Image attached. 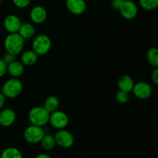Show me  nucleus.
<instances>
[{
	"mask_svg": "<svg viewBox=\"0 0 158 158\" xmlns=\"http://www.w3.org/2000/svg\"><path fill=\"white\" fill-rule=\"evenodd\" d=\"M25 46V40L18 32L9 33L4 40V47L6 52L17 56L23 52Z\"/></svg>",
	"mask_w": 158,
	"mask_h": 158,
	"instance_id": "1",
	"label": "nucleus"
},
{
	"mask_svg": "<svg viewBox=\"0 0 158 158\" xmlns=\"http://www.w3.org/2000/svg\"><path fill=\"white\" fill-rule=\"evenodd\" d=\"M49 114L43 106H35L29 110L28 118L31 124L43 127L49 123Z\"/></svg>",
	"mask_w": 158,
	"mask_h": 158,
	"instance_id": "2",
	"label": "nucleus"
},
{
	"mask_svg": "<svg viewBox=\"0 0 158 158\" xmlns=\"http://www.w3.org/2000/svg\"><path fill=\"white\" fill-rule=\"evenodd\" d=\"M23 85L21 80L18 78L9 79L6 80L2 87V93L8 99H15L21 94Z\"/></svg>",
	"mask_w": 158,
	"mask_h": 158,
	"instance_id": "3",
	"label": "nucleus"
},
{
	"mask_svg": "<svg viewBox=\"0 0 158 158\" xmlns=\"http://www.w3.org/2000/svg\"><path fill=\"white\" fill-rule=\"evenodd\" d=\"M52 42L49 35L40 34L36 35L32 43V49L38 56H44L49 52Z\"/></svg>",
	"mask_w": 158,
	"mask_h": 158,
	"instance_id": "4",
	"label": "nucleus"
},
{
	"mask_svg": "<svg viewBox=\"0 0 158 158\" xmlns=\"http://www.w3.org/2000/svg\"><path fill=\"white\" fill-rule=\"evenodd\" d=\"M45 134H46L45 130L42 127L31 124L25 129L23 137L27 143L35 144V143H40Z\"/></svg>",
	"mask_w": 158,
	"mask_h": 158,
	"instance_id": "5",
	"label": "nucleus"
},
{
	"mask_svg": "<svg viewBox=\"0 0 158 158\" xmlns=\"http://www.w3.org/2000/svg\"><path fill=\"white\" fill-rule=\"evenodd\" d=\"M49 123L52 127L56 130L65 129L69 124V117L66 113L57 110L50 113Z\"/></svg>",
	"mask_w": 158,
	"mask_h": 158,
	"instance_id": "6",
	"label": "nucleus"
},
{
	"mask_svg": "<svg viewBox=\"0 0 158 158\" xmlns=\"http://www.w3.org/2000/svg\"><path fill=\"white\" fill-rule=\"evenodd\" d=\"M56 144L62 148H69L73 145V135L66 129L58 130L54 135Z\"/></svg>",
	"mask_w": 158,
	"mask_h": 158,
	"instance_id": "7",
	"label": "nucleus"
},
{
	"mask_svg": "<svg viewBox=\"0 0 158 158\" xmlns=\"http://www.w3.org/2000/svg\"><path fill=\"white\" fill-rule=\"evenodd\" d=\"M120 15L125 19H134L138 13V7L137 4L132 0H123L120 9Z\"/></svg>",
	"mask_w": 158,
	"mask_h": 158,
	"instance_id": "8",
	"label": "nucleus"
},
{
	"mask_svg": "<svg viewBox=\"0 0 158 158\" xmlns=\"http://www.w3.org/2000/svg\"><path fill=\"white\" fill-rule=\"evenodd\" d=\"M132 92L134 95L140 100H147L152 95L153 89L151 84L147 82H138L134 83Z\"/></svg>",
	"mask_w": 158,
	"mask_h": 158,
	"instance_id": "9",
	"label": "nucleus"
},
{
	"mask_svg": "<svg viewBox=\"0 0 158 158\" xmlns=\"http://www.w3.org/2000/svg\"><path fill=\"white\" fill-rule=\"evenodd\" d=\"M22 23H23L18 15L10 14L5 18L3 21V26H4L5 29L9 33H15V32H18Z\"/></svg>",
	"mask_w": 158,
	"mask_h": 158,
	"instance_id": "10",
	"label": "nucleus"
},
{
	"mask_svg": "<svg viewBox=\"0 0 158 158\" xmlns=\"http://www.w3.org/2000/svg\"><path fill=\"white\" fill-rule=\"evenodd\" d=\"M66 7L73 15H82L86 9V2L85 0H66Z\"/></svg>",
	"mask_w": 158,
	"mask_h": 158,
	"instance_id": "11",
	"label": "nucleus"
},
{
	"mask_svg": "<svg viewBox=\"0 0 158 158\" xmlns=\"http://www.w3.org/2000/svg\"><path fill=\"white\" fill-rule=\"evenodd\" d=\"M30 19L35 24H42L47 19V11L43 6H35L31 9Z\"/></svg>",
	"mask_w": 158,
	"mask_h": 158,
	"instance_id": "12",
	"label": "nucleus"
},
{
	"mask_svg": "<svg viewBox=\"0 0 158 158\" xmlns=\"http://www.w3.org/2000/svg\"><path fill=\"white\" fill-rule=\"evenodd\" d=\"M16 120V114L11 108H5L0 111V125L4 127H10Z\"/></svg>",
	"mask_w": 158,
	"mask_h": 158,
	"instance_id": "13",
	"label": "nucleus"
},
{
	"mask_svg": "<svg viewBox=\"0 0 158 158\" xmlns=\"http://www.w3.org/2000/svg\"><path fill=\"white\" fill-rule=\"evenodd\" d=\"M18 33L20 36L26 41L29 40L34 36L35 33V26L32 23H22L18 31Z\"/></svg>",
	"mask_w": 158,
	"mask_h": 158,
	"instance_id": "14",
	"label": "nucleus"
},
{
	"mask_svg": "<svg viewBox=\"0 0 158 158\" xmlns=\"http://www.w3.org/2000/svg\"><path fill=\"white\" fill-rule=\"evenodd\" d=\"M24 65L21 62L16 60L7 65V73L13 78H19L21 77L24 73Z\"/></svg>",
	"mask_w": 158,
	"mask_h": 158,
	"instance_id": "15",
	"label": "nucleus"
},
{
	"mask_svg": "<svg viewBox=\"0 0 158 158\" xmlns=\"http://www.w3.org/2000/svg\"><path fill=\"white\" fill-rule=\"evenodd\" d=\"M117 85L120 90L130 93L132 91L134 87V80L128 75H123L118 79Z\"/></svg>",
	"mask_w": 158,
	"mask_h": 158,
	"instance_id": "16",
	"label": "nucleus"
},
{
	"mask_svg": "<svg viewBox=\"0 0 158 158\" xmlns=\"http://www.w3.org/2000/svg\"><path fill=\"white\" fill-rule=\"evenodd\" d=\"M39 56L32 49L26 50L21 55V63L24 66H30L35 64L38 60Z\"/></svg>",
	"mask_w": 158,
	"mask_h": 158,
	"instance_id": "17",
	"label": "nucleus"
},
{
	"mask_svg": "<svg viewBox=\"0 0 158 158\" xmlns=\"http://www.w3.org/2000/svg\"><path fill=\"white\" fill-rule=\"evenodd\" d=\"M59 106H60V100L56 96H49L45 100L43 107L49 113H52L57 110Z\"/></svg>",
	"mask_w": 158,
	"mask_h": 158,
	"instance_id": "18",
	"label": "nucleus"
},
{
	"mask_svg": "<svg viewBox=\"0 0 158 158\" xmlns=\"http://www.w3.org/2000/svg\"><path fill=\"white\" fill-rule=\"evenodd\" d=\"M40 143H41L42 148L44 150H46V151H51L56 145V144L54 136L49 134H44L43 137L42 138L41 141H40Z\"/></svg>",
	"mask_w": 158,
	"mask_h": 158,
	"instance_id": "19",
	"label": "nucleus"
},
{
	"mask_svg": "<svg viewBox=\"0 0 158 158\" xmlns=\"http://www.w3.org/2000/svg\"><path fill=\"white\" fill-rule=\"evenodd\" d=\"M0 158H23L21 151L16 148L9 147L6 148L2 152Z\"/></svg>",
	"mask_w": 158,
	"mask_h": 158,
	"instance_id": "20",
	"label": "nucleus"
},
{
	"mask_svg": "<svg viewBox=\"0 0 158 158\" xmlns=\"http://www.w3.org/2000/svg\"><path fill=\"white\" fill-rule=\"evenodd\" d=\"M147 59L149 64L154 68L158 67V49L156 47H152L148 49L147 52Z\"/></svg>",
	"mask_w": 158,
	"mask_h": 158,
	"instance_id": "21",
	"label": "nucleus"
},
{
	"mask_svg": "<svg viewBox=\"0 0 158 158\" xmlns=\"http://www.w3.org/2000/svg\"><path fill=\"white\" fill-rule=\"evenodd\" d=\"M139 3L142 9L147 11H153L158 6V0H139Z\"/></svg>",
	"mask_w": 158,
	"mask_h": 158,
	"instance_id": "22",
	"label": "nucleus"
},
{
	"mask_svg": "<svg viewBox=\"0 0 158 158\" xmlns=\"http://www.w3.org/2000/svg\"><path fill=\"white\" fill-rule=\"evenodd\" d=\"M116 100L119 103L121 104H124V103H127L130 100V94L129 93L124 92V91L119 90L118 92L116 94Z\"/></svg>",
	"mask_w": 158,
	"mask_h": 158,
	"instance_id": "23",
	"label": "nucleus"
},
{
	"mask_svg": "<svg viewBox=\"0 0 158 158\" xmlns=\"http://www.w3.org/2000/svg\"><path fill=\"white\" fill-rule=\"evenodd\" d=\"M15 7L19 9H25L28 7L31 2V0H12Z\"/></svg>",
	"mask_w": 158,
	"mask_h": 158,
	"instance_id": "24",
	"label": "nucleus"
},
{
	"mask_svg": "<svg viewBox=\"0 0 158 158\" xmlns=\"http://www.w3.org/2000/svg\"><path fill=\"white\" fill-rule=\"evenodd\" d=\"M16 56L13 55V54L12 53H9V52H6V53L3 55L2 56V60L3 61L5 62V63H6V64H9V63H12V62H14L15 60H16Z\"/></svg>",
	"mask_w": 158,
	"mask_h": 158,
	"instance_id": "25",
	"label": "nucleus"
},
{
	"mask_svg": "<svg viewBox=\"0 0 158 158\" xmlns=\"http://www.w3.org/2000/svg\"><path fill=\"white\" fill-rule=\"evenodd\" d=\"M7 73V64L3 61L2 59L0 58V78L6 75Z\"/></svg>",
	"mask_w": 158,
	"mask_h": 158,
	"instance_id": "26",
	"label": "nucleus"
},
{
	"mask_svg": "<svg viewBox=\"0 0 158 158\" xmlns=\"http://www.w3.org/2000/svg\"><path fill=\"white\" fill-rule=\"evenodd\" d=\"M123 0H112L111 2V6L114 9L118 11L120 9V6H121L122 3H123Z\"/></svg>",
	"mask_w": 158,
	"mask_h": 158,
	"instance_id": "27",
	"label": "nucleus"
},
{
	"mask_svg": "<svg viewBox=\"0 0 158 158\" xmlns=\"http://www.w3.org/2000/svg\"><path fill=\"white\" fill-rule=\"evenodd\" d=\"M151 80L154 85L158 84V69L154 68L152 74H151Z\"/></svg>",
	"mask_w": 158,
	"mask_h": 158,
	"instance_id": "28",
	"label": "nucleus"
},
{
	"mask_svg": "<svg viewBox=\"0 0 158 158\" xmlns=\"http://www.w3.org/2000/svg\"><path fill=\"white\" fill-rule=\"evenodd\" d=\"M6 97L3 95L2 93L0 92V110L4 107L5 103H6Z\"/></svg>",
	"mask_w": 158,
	"mask_h": 158,
	"instance_id": "29",
	"label": "nucleus"
},
{
	"mask_svg": "<svg viewBox=\"0 0 158 158\" xmlns=\"http://www.w3.org/2000/svg\"><path fill=\"white\" fill-rule=\"evenodd\" d=\"M35 158H52L49 155L46 154H40L39 155H37Z\"/></svg>",
	"mask_w": 158,
	"mask_h": 158,
	"instance_id": "30",
	"label": "nucleus"
},
{
	"mask_svg": "<svg viewBox=\"0 0 158 158\" xmlns=\"http://www.w3.org/2000/svg\"><path fill=\"white\" fill-rule=\"evenodd\" d=\"M2 0H0V3H1V2H2Z\"/></svg>",
	"mask_w": 158,
	"mask_h": 158,
	"instance_id": "31",
	"label": "nucleus"
}]
</instances>
